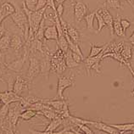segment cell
<instances>
[{"instance_id": "cell-1", "label": "cell", "mask_w": 134, "mask_h": 134, "mask_svg": "<svg viewBox=\"0 0 134 134\" xmlns=\"http://www.w3.org/2000/svg\"><path fill=\"white\" fill-rule=\"evenodd\" d=\"M10 19L21 31L24 40L25 42H26L28 38V32H29V24H28L27 16L25 14L24 10L22 9L16 8L15 11L10 15Z\"/></svg>"}, {"instance_id": "cell-2", "label": "cell", "mask_w": 134, "mask_h": 134, "mask_svg": "<svg viewBox=\"0 0 134 134\" xmlns=\"http://www.w3.org/2000/svg\"><path fill=\"white\" fill-rule=\"evenodd\" d=\"M50 62L51 71L58 74V75H61L67 69L65 62V53L59 47L54 54H51Z\"/></svg>"}, {"instance_id": "cell-3", "label": "cell", "mask_w": 134, "mask_h": 134, "mask_svg": "<svg viewBox=\"0 0 134 134\" xmlns=\"http://www.w3.org/2000/svg\"><path fill=\"white\" fill-rule=\"evenodd\" d=\"M23 48H24V50H23L22 55L19 56L18 58L15 59V60H13L12 62L4 63V65L7 70H11V71L15 72V73H20L25 63H26V59L29 57V55H30V50L28 49V48L26 45L24 46Z\"/></svg>"}, {"instance_id": "cell-4", "label": "cell", "mask_w": 134, "mask_h": 134, "mask_svg": "<svg viewBox=\"0 0 134 134\" xmlns=\"http://www.w3.org/2000/svg\"><path fill=\"white\" fill-rule=\"evenodd\" d=\"M25 110V109L20 105V102L12 103L9 105V110L7 114L6 119L9 121V123L13 126V129H16V126L20 119V115Z\"/></svg>"}, {"instance_id": "cell-5", "label": "cell", "mask_w": 134, "mask_h": 134, "mask_svg": "<svg viewBox=\"0 0 134 134\" xmlns=\"http://www.w3.org/2000/svg\"><path fill=\"white\" fill-rule=\"evenodd\" d=\"M88 13V7L83 0H74L73 15L74 20L76 24H79L83 20L84 16Z\"/></svg>"}, {"instance_id": "cell-6", "label": "cell", "mask_w": 134, "mask_h": 134, "mask_svg": "<svg viewBox=\"0 0 134 134\" xmlns=\"http://www.w3.org/2000/svg\"><path fill=\"white\" fill-rule=\"evenodd\" d=\"M31 82L30 80L26 78V76H16L15 82L13 85V91L15 92L16 94L22 96L24 93H26V91H29L31 88Z\"/></svg>"}, {"instance_id": "cell-7", "label": "cell", "mask_w": 134, "mask_h": 134, "mask_svg": "<svg viewBox=\"0 0 134 134\" xmlns=\"http://www.w3.org/2000/svg\"><path fill=\"white\" fill-rule=\"evenodd\" d=\"M105 50V49H104ZM104 51H102L99 54H98L97 56H94V57H87L86 59H84L83 63L85 65L86 67V70L87 75H90V71L91 70H94L97 73L99 74L101 72L100 70V62L103 59V54H104Z\"/></svg>"}, {"instance_id": "cell-8", "label": "cell", "mask_w": 134, "mask_h": 134, "mask_svg": "<svg viewBox=\"0 0 134 134\" xmlns=\"http://www.w3.org/2000/svg\"><path fill=\"white\" fill-rule=\"evenodd\" d=\"M75 83V76L73 75L66 76H59L58 78V84H57V97L63 99L64 96V91L66 88L72 87Z\"/></svg>"}, {"instance_id": "cell-9", "label": "cell", "mask_w": 134, "mask_h": 134, "mask_svg": "<svg viewBox=\"0 0 134 134\" xmlns=\"http://www.w3.org/2000/svg\"><path fill=\"white\" fill-rule=\"evenodd\" d=\"M29 68L27 70L26 78L32 82L34 78L40 75V60L35 55H29Z\"/></svg>"}, {"instance_id": "cell-10", "label": "cell", "mask_w": 134, "mask_h": 134, "mask_svg": "<svg viewBox=\"0 0 134 134\" xmlns=\"http://www.w3.org/2000/svg\"><path fill=\"white\" fill-rule=\"evenodd\" d=\"M22 99V96L16 94L13 90H7L4 92H0V100L3 104L9 105L12 103L20 102Z\"/></svg>"}, {"instance_id": "cell-11", "label": "cell", "mask_w": 134, "mask_h": 134, "mask_svg": "<svg viewBox=\"0 0 134 134\" xmlns=\"http://www.w3.org/2000/svg\"><path fill=\"white\" fill-rule=\"evenodd\" d=\"M51 54L43 55V58L40 60V75L46 77V79H48L49 73L51 72V62H50Z\"/></svg>"}, {"instance_id": "cell-12", "label": "cell", "mask_w": 134, "mask_h": 134, "mask_svg": "<svg viewBox=\"0 0 134 134\" xmlns=\"http://www.w3.org/2000/svg\"><path fill=\"white\" fill-rule=\"evenodd\" d=\"M15 11V7L11 3L4 2L1 3L0 0V25H1L5 18L9 17Z\"/></svg>"}, {"instance_id": "cell-13", "label": "cell", "mask_w": 134, "mask_h": 134, "mask_svg": "<svg viewBox=\"0 0 134 134\" xmlns=\"http://www.w3.org/2000/svg\"><path fill=\"white\" fill-rule=\"evenodd\" d=\"M98 13L102 16L106 26L110 29L111 37L113 38V37H114V32H113V20H114V18H113V16L109 11V9L105 8V7H102L101 9H98Z\"/></svg>"}, {"instance_id": "cell-14", "label": "cell", "mask_w": 134, "mask_h": 134, "mask_svg": "<svg viewBox=\"0 0 134 134\" xmlns=\"http://www.w3.org/2000/svg\"><path fill=\"white\" fill-rule=\"evenodd\" d=\"M92 126L94 128H96L98 131L104 132L107 134H120L118 130H116L115 127H113L110 125H108L106 123L103 122L102 121H93L92 122Z\"/></svg>"}, {"instance_id": "cell-15", "label": "cell", "mask_w": 134, "mask_h": 134, "mask_svg": "<svg viewBox=\"0 0 134 134\" xmlns=\"http://www.w3.org/2000/svg\"><path fill=\"white\" fill-rule=\"evenodd\" d=\"M43 37L46 41H56L58 40V31L55 24L48 26L44 28Z\"/></svg>"}, {"instance_id": "cell-16", "label": "cell", "mask_w": 134, "mask_h": 134, "mask_svg": "<svg viewBox=\"0 0 134 134\" xmlns=\"http://www.w3.org/2000/svg\"><path fill=\"white\" fill-rule=\"evenodd\" d=\"M25 43H26L25 40H22L21 37L17 34H14L10 37V48L15 52L20 51L25 46Z\"/></svg>"}, {"instance_id": "cell-17", "label": "cell", "mask_w": 134, "mask_h": 134, "mask_svg": "<svg viewBox=\"0 0 134 134\" xmlns=\"http://www.w3.org/2000/svg\"><path fill=\"white\" fill-rule=\"evenodd\" d=\"M43 102L45 104H48L49 106L52 107L56 111L60 112L64 106L65 98H59V99H52V98H43Z\"/></svg>"}, {"instance_id": "cell-18", "label": "cell", "mask_w": 134, "mask_h": 134, "mask_svg": "<svg viewBox=\"0 0 134 134\" xmlns=\"http://www.w3.org/2000/svg\"><path fill=\"white\" fill-rule=\"evenodd\" d=\"M121 16L117 15L113 20V32L118 37H125L126 33L123 31L121 25Z\"/></svg>"}, {"instance_id": "cell-19", "label": "cell", "mask_w": 134, "mask_h": 134, "mask_svg": "<svg viewBox=\"0 0 134 134\" xmlns=\"http://www.w3.org/2000/svg\"><path fill=\"white\" fill-rule=\"evenodd\" d=\"M66 32L74 43L79 44L80 40H81V34H80V31L77 30L76 27L72 26L71 25H70V24H67Z\"/></svg>"}, {"instance_id": "cell-20", "label": "cell", "mask_w": 134, "mask_h": 134, "mask_svg": "<svg viewBox=\"0 0 134 134\" xmlns=\"http://www.w3.org/2000/svg\"><path fill=\"white\" fill-rule=\"evenodd\" d=\"M96 11H97V9L93 10V12L87 13V15L84 16V18H83V20H85V22H86L87 29L91 33H96V31H95L94 26H93V22H94V19H95V14H96Z\"/></svg>"}, {"instance_id": "cell-21", "label": "cell", "mask_w": 134, "mask_h": 134, "mask_svg": "<svg viewBox=\"0 0 134 134\" xmlns=\"http://www.w3.org/2000/svg\"><path fill=\"white\" fill-rule=\"evenodd\" d=\"M65 121H66V120L62 119L60 117V115H59L56 118L51 120L50 122L48 123V126L44 130V132H54V131H55V130L59 127V126H60L62 124H65Z\"/></svg>"}, {"instance_id": "cell-22", "label": "cell", "mask_w": 134, "mask_h": 134, "mask_svg": "<svg viewBox=\"0 0 134 134\" xmlns=\"http://www.w3.org/2000/svg\"><path fill=\"white\" fill-rule=\"evenodd\" d=\"M65 62L66 67L69 69L77 68V67H79L81 65V64L74 60V59L72 57V51L70 48L67 50V52L65 53Z\"/></svg>"}, {"instance_id": "cell-23", "label": "cell", "mask_w": 134, "mask_h": 134, "mask_svg": "<svg viewBox=\"0 0 134 134\" xmlns=\"http://www.w3.org/2000/svg\"><path fill=\"white\" fill-rule=\"evenodd\" d=\"M110 126L118 130L120 133H126L134 131V122L124 123V124H110Z\"/></svg>"}, {"instance_id": "cell-24", "label": "cell", "mask_w": 134, "mask_h": 134, "mask_svg": "<svg viewBox=\"0 0 134 134\" xmlns=\"http://www.w3.org/2000/svg\"><path fill=\"white\" fill-rule=\"evenodd\" d=\"M10 37L11 36L9 35V32L8 31L6 33L0 38V50L3 53L7 52L10 48Z\"/></svg>"}, {"instance_id": "cell-25", "label": "cell", "mask_w": 134, "mask_h": 134, "mask_svg": "<svg viewBox=\"0 0 134 134\" xmlns=\"http://www.w3.org/2000/svg\"><path fill=\"white\" fill-rule=\"evenodd\" d=\"M131 53H132V44L129 43L127 41L123 42L121 51L120 53L121 55L126 59V60H127L129 62V59L131 58Z\"/></svg>"}, {"instance_id": "cell-26", "label": "cell", "mask_w": 134, "mask_h": 134, "mask_svg": "<svg viewBox=\"0 0 134 134\" xmlns=\"http://www.w3.org/2000/svg\"><path fill=\"white\" fill-rule=\"evenodd\" d=\"M106 9H123L121 0H104V6Z\"/></svg>"}, {"instance_id": "cell-27", "label": "cell", "mask_w": 134, "mask_h": 134, "mask_svg": "<svg viewBox=\"0 0 134 134\" xmlns=\"http://www.w3.org/2000/svg\"><path fill=\"white\" fill-rule=\"evenodd\" d=\"M37 112L34 111L32 110H30V109H26L20 115V118L22 120V121H30L32 118H34L35 116H37Z\"/></svg>"}, {"instance_id": "cell-28", "label": "cell", "mask_w": 134, "mask_h": 134, "mask_svg": "<svg viewBox=\"0 0 134 134\" xmlns=\"http://www.w3.org/2000/svg\"><path fill=\"white\" fill-rule=\"evenodd\" d=\"M109 43L103 45V46H97L95 44H91V50L89 53L88 57H94V56H97L98 54H99L102 51H104L105 48H107Z\"/></svg>"}, {"instance_id": "cell-29", "label": "cell", "mask_w": 134, "mask_h": 134, "mask_svg": "<svg viewBox=\"0 0 134 134\" xmlns=\"http://www.w3.org/2000/svg\"><path fill=\"white\" fill-rule=\"evenodd\" d=\"M95 19H96L98 21V30L96 31V33L98 34L101 32V31L103 30L105 26H106V25H105L103 18H102V16L98 13V9L96 11V14H95Z\"/></svg>"}, {"instance_id": "cell-30", "label": "cell", "mask_w": 134, "mask_h": 134, "mask_svg": "<svg viewBox=\"0 0 134 134\" xmlns=\"http://www.w3.org/2000/svg\"><path fill=\"white\" fill-rule=\"evenodd\" d=\"M23 3L28 9L31 10V11H34L36 9L37 0H24Z\"/></svg>"}, {"instance_id": "cell-31", "label": "cell", "mask_w": 134, "mask_h": 134, "mask_svg": "<svg viewBox=\"0 0 134 134\" xmlns=\"http://www.w3.org/2000/svg\"><path fill=\"white\" fill-rule=\"evenodd\" d=\"M76 127L80 132H82L85 134H95L94 132L87 125H84V124L83 125H78Z\"/></svg>"}, {"instance_id": "cell-32", "label": "cell", "mask_w": 134, "mask_h": 134, "mask_svg": "<svg viewBox=\"0 0 134 134\" xmlns=\"http://www.w3.org/2000/svg\"><path fill=\"white\" fill-rule=\"evenodd\" d=\"M121 27L123 31H124V32L126 33V30L128 29V28L131 27V21L130 20H128L126 18H121Z\"/></svg>"}, {"instance_id": "cell-33", "label": "cell", "mask_w": 134, "mask_h": 134, "mask_svg": "<svg viewBox=\"0 0 134 134\" xmlns=\"http://www.w3.org/2000/svg\"><path fill=\"white\" fill-rule=\"evenodd\" d=\"M64 11H65V8H64L63 3H59L58 6L56 7V13H57V15L59 17H62Z\"/></svg>"}, {"instance_id": "cell-34", "label": "cell", "mask_w": 134, "mask_h": 134, "mask_svg": "<svg viewBox=\"0 0 134 134\" xmlns=\"http://www.w3.org/2000/svg\"><path fill=\"white\" fill-rule=\"evenodd\" d=\"M46 4H47V0H37V6H36V9H35V10H37V9H43V8H45Z\"/></svg>"}, {"instance_id": "cell-35", "label": "cell", "mask_w": 134, "mask_h": 134, "mask_svg": "<svg viewBox=\"0 0 134 134\" xmlns=\"http://www.w3.org/2000/svg\"><path fill=\"white\" fill-rule=\"evenodd\" d=\"M72 57L74 59V60H75L76 62H77V63H79V64H82V63H83L84 58H82V56H80L78 54H76V53L72 52Z\"/></svg>"}, {"instance_id": "cell-36", "label": "cell", "mask_w": 134, "mask_h": 134, "mask_svg": "<svg viewBox=\"0 0 134 134\" xmlns=\"http://www.w3.org/2000/svg\"><path fill=\"white\" fill-rule=\"evenodd\" d=\"M4 59L3 58H0V76L2 77V76L3 75V73L5 72V70H7L6 67L4 65Z\"/></svg>"}, {"instance_id": "cell-37", "label": "cell", "mask_w": 134, "mask_h": 134, "mask_svg": "<svg viewBox=\"0 0 134 134\" xmlns=\"http://www.w3.org/2000/svg\"><path fill=\"white\" fill-rule=\"evenodd\" d=\"M129 64L131 65L132 69L134 70V45H132V53H131V58L129 59Z\"/></svg>"}, {"instance_id": "cell-38", "label": "cell", "mask_w": 134, "mask_h": 134, "mask_svg": "<svg viewBox=\"0 0 134 134\" xmlns=\"http://www.w3.org/2000/svg\"><path fill=\"white\" fill-rule=\"evenodd\" d=\"M46 6L51 8L54 11H56V6H55L54 0H47V4H46Z\"/></svg>"}, {"instance_id": "cell-39", "label": "cell", "mask_w": 134, "mask_h": 134, "mask_svg": "<svg viewBox=\"0 0 134 134\" xmlns=\"http://www.w3.org/2000/svg\"><path fill=\"white\" fill-rule=\"evenodd\" d=\"M6 31H7L6 28L3 26V25L2 23L1 25H0V38H1L3 36V35L6 33Z\"/></svg>"}, {"instance_id": "cell-40", "label": "cell", "mask_w": 134, "mask_h": 134, "mask_svg": "<svg viewBox=\"0 0 134 134\" xmlns=\"http://www.w3.org/2000/svg\"><path fill=\"white\" fill-rule=\"evenodd\" d=\"M70 128H71V126H69L68 127L65 129V131L64 132V133H63V134H76L75 132L73 131V130H71Z\"/></svg>"}, {"instance_id": "cell-41", "label": "cell", "mask_w": 134, "mask_h": 134, "mask_svg": "<svg viewBox=\"0 0 134 134\" xmlns=\"http://www.w3.org/2000/svg\"><path fill=\"white\" fill-rule=\"evenodd\" d=\"M126 41H127L129 43H131L132 45H134V31H132V33L131 34V36H130L127 38V40H126Z\"/></svg>"}, {"instance_id": "cell-42", "label": "cell", "mask_w": 134, "mask_h": 134, "mask_svg": "<svg viewBox=\"0 0 134 134\" xmlns=\"http://www.w3.org/2000/svg\"><path fill=\"white\" fill-rule=\"evenodd\" d=\"M67 127H68V126H65V127H64L62 130H60V131H58V132H54H54H49V134H63Z\"/></svg>"}, {"instance_id": "cell-43", "label": "cell", "mask_w": 134, "mask_h": 134, "mask_svg": "<svg viewBox=\"0 0 134 134\" xmlns=\"http://www.w3.org/2000/svg\"><path fill=\"white\" fill-rule=\"evenodd\" d=\"M65 1H66V0H54V2L57 3L58 4H59V3H64Z\"/></svg>"}, {"instance_id": "cell-44", "label": "cell", "mask_w": 134, "mask_h": 134, "mask_svg": "<svg viewBox=\"0 0 134 134\" xmlns=\"http://www.w3.org/2000/svg\"><path fill=\"white\" fill-rule=\"evenodd\" d=\"M131 96H134V88H133L132 92V93H131Z\"/></svg>"}, {"instance_id": "cell-45", "label": "cell", "mask_w": 134, "mask_h": 134, "mask_svg": "<svg viewBox=\"0 0 134 134\" xmlns=\"http://www.w3.org/2000/svg\"><path fill=\"white\" fill-rule=\"evenodd\" d=\"M120 134H134V132H131V133H120Z\"/></svg>"}, {"instance_id": "cell-46", "label": "cell", "mask_w": 134, "mask_h": 134, "mask_svg": "<svg viewBox=\"0 0 134 134\" xmlns=\"http://www.w3.org/2000/svg\"><path fill=\"white\" fill-rule=\"evenodd\" d=\"M0 81H1V82H4V81H3V77H1V76H0Z\"/></svg>"}, {"instance_id": "cell-47", "label": "cell", "mask_w": 134, "mask_h": 134, "mask_svg": "<svg viewBox=\"0 0 134 134\" xmlns=\"http://www.w3.org/2000/svg\"><path fill=\"white\" fill-rule=\"evenodd\" d=\"M131 24H132V25H134V20H133V22H131Z\"/></svg>"}, {"instance_id": "cell-48", "label": "cell", "mask_w": 134, "mask_h": 134, "mask_svg": "<svg viewBox=\"0 0 134 134\" xmlns=\"http://www.w3.org/2000/svg\"><path fill=\"white\" fill-rule=\"evenodd\" d=\"M0 134H2V132H0Z\"/></svg>"}]
</instances>
